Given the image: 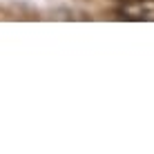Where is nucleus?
<instances>
[{
	"label": "nucleus",
	"mask_w": 154,
	"mask_h": 154,
	"mask_svg": "<svg viewBox=\"0 0 154 154\" xmlns=\"http://www.w3.org/2000/svg\"><path fill=\"white\" fill-rule=\"evenodd\" d=\"M116 16L132 23H154V0H123Z\"/></svg>",
	"instance_id": "nucleus-1"
},
{
	"label": "nucleus",
	"mask_w": 154,
	"mask_h": 154,
	"mask_svg": "<svg viewBox=\"0 0 154 154\" xmlns=\"http://www.w3.org/2000/svg\"><path fill=\"white\" fill-rule=\"evenodd\" d=\"M121 2H123V0H121Z\"/></svg>",
	"instance_id": "nucleus-2"
}]
</instances>
